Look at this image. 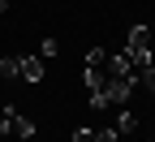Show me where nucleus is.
<instances>
[{"mask_svg":"<svg viewBox=\"0 0 155 142\" xmlns=\"http://www.w3.org/2000/svg\"><path fill=\"white\" fill-rule=\"evenodd\" d=\"M73 142H95V129H86V125L73 129Z\"/></svg>","mask_w":155,"mask_h":142,"instance_id":"10","label":"nucleus"},{"mask_svg":"<svg viewBox=\"0 0 155 142\" xmlns=\"http://www.w3.org/2000/svg\"><path fill=\"white\" fill-rule=\"evenodd\" d=\"M104 73H108V78H138V69L129 65V56H125V52L108 56V60H104Z\"/></svg>","mask_w":155,"mask_h":142,"instance_id":"3","label":"nucleus"},{"mask_svg":"<svg viewBox=\"0 0 155 142\" xmlns=\"http://www.w3.org/2000/svg\"><path fill=\"white\" fill-rule=\"evenodd\" d=\"M43 56L39 52H26V56H17V78H26V82L35 86V82H43Z\"/></svg>","mask_w":155,"mask_h":142,"instance_id":"2","label":"nucleus"},{"mask_svg":"<svg viewBox=\"0 0 155 142\" xmlns=\"http://www.w3.org/2000/svg\"><path fill=\"white\" fill-rule=\"evenodd\" d=\"M138 82H142L147 91H155V65H147V69H138Z\"/></svg>","mask_w":155,"mask_h":142,"instance_id":"7","label":"nucleus"},{"mask_svg":"<svg viewBox=\"0 0 155 142\" xmlns=\"http://www.w3.org/2000/svg\"><path fill=\"white\" fill-rule=\"evenodd\" d=\"M17 78V56H0V82H13Z\"/></svg>","mask_w":155,"mask_h":142,"instance_id":"5","label":"nucleus"},{"mask_svg":"<svg viewBox=\"0 0 155 142\" xmlns=\"http://www.w3.org/2000/svg\"><path fill=\"white\" fill-rule=\"evenodd\" d=\"M134 129H138V116H134V112H121V116H116V134H134Z\"/></svg>","mask_w":155,"mask_h":142,"instance_id":"6","label":"nucleus"},{"mask_svg":"<svg viewBox=\"0 0 155 142\" xmlns=\"http://www.w3.org/2000/svg\"><path fill=\"white\" fill-rule=\"evenodd\" d=\"M5 9H9V0H0V17H5Z\"/></svg>","mask_w":155,"mask_h":142,"instance_id":"12","label":"nucleus"},{"mask_svg":"<svg viewBox=\"0 0 155 142\" xmlns=\"http://www.w3.org/2000/svg\"><path fill=\"white\" fill-rule=\"evenodd\" d=\"M104 60H108L104 48H91V52H86V65H104Z\"/></svg>","mask_w":155,"mask_h":142,"instance_id":"9","label":"nucleus"},{"mask_svg":"<svg viewBox=\"0 0 155 142\" xmlns=\"http://www.w3.org/2000/svg\"><path fill=\"white\" fill-rule=\"evenodd\" d=\"M56 52H61V43H56V39H43V43H39V56H43V60L56 56Z\"/></svg>","mask_w":155,"mask_h":142,"instance_id":"8","label":"nucleus"},{"mask_svg":"<svg viewBox=\"0 0 155 142\" xmlns=\"http://www.w3.org/2000/svg\"><path fill=\"white\" fill-rule=\"evenodd\" d=\"M5 112H9V129H13L17 138H35V121H30V116H22L17 108H5Z\"/></svg>","mask_w":155,"mask_h":142,"instance_id":"4","label":"nucleus"},{"mask_svg":"<svg viewBox=\"0 0 155 142\" xmlns=\"http://www.w3.org/2000/svg\"><path fill=\"white\" fill-rule=\"evenodd\" d=\"M125 56H129L134 69H147V65H151V30H147L142 22L129 26V48H125Z\"/></svg>","mask_w":155,"mask_h":142,"instance_id":"1","label":"nucleus"},{"mask_svg":"<svg viewBox=\"0 0 155 142\" xmlns=\"http://www.w3.org/2000/svg\"><path fill=\"white\" fill-rule=\"evenodd\" d=\"M5 134H13V129H9V112L0 116V138H5Z\"/></svg>","mask_w":155,"mask_h":142,"instance_id":"11","label":"nucleus"}]
</instances>
